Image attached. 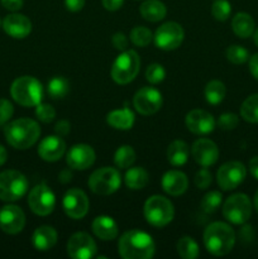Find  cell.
Wrapping results in <instances>:
<instances>
[{
  "mask_svg": "<svg viewBox=\"0 0 258 259\" xmlns=\"http://www.w3.org/2000/svg\"><path fill=\"white\" fill-rule=\"evenodd\" d=\"M118 252L124 259H151L156 253V244L148 233L134 229L121 235Z\"/></svg>",
  "mask_w": 258,
  "mask_h": 259,
  "instance_id": "cell-1",
  "label": "cell"
},
{
  "mask_svg": "<svg viewBox=\"0 0 258 259\" xmlns=\"http://www.w3.org/2000/svg\"><path fill=\"white\" fill-rule=\"evenodd\" d=\"M4 136L13 148L23 151L37 143L40 136V128L33 119L20 118L5 124Z\"/></svg>",
  "mask_w": 258,
  "mask_h": 259,
  "instance_id": "cell-2",
  "label": "cell"
},
{
  "mask_svg": "<svg viewBox=\"0 0 258 259\" xmlns=\"http://www.w3.org/2000/svg\"><path fill=\"white\" fill-rule=\"evenodd\" d=\"M202 239L210 254L223 257L232 252L235 244V233L227 223L215 222L207 225Z\"/></svg>",
  "mask_w": 258,
  "mask_h": 259,
  "instance_id": "cell-3",
  "label": "cell"
},
{
  "mask_svg": "<svg viewBox=\"0 0 258 259\" xmlns=\"http://www.w3.org/2000/svg\"><path fill=\"white\" fill-rule=\"evenodd\" d=\"M10 95L19 105L32 108L42 103L43 86L33 76H22L12 83Z\"/></svg>",
  "mask_w": 258,
  "mask_h": 259,
  "instance_id": "cell-4",
  "label": "cell"
},
{
  "mask_svg": "<svg viewBox=\"0 0 258 259\" xmlns=\"http://www.w3.org/2000/svg\"><path fill=\"white\" fill-rule=\"evenodd\" d=\"M144 218L147 223L156 228H163L174 220L175 209L172 202L161 195H153L144 202Z\"/></svg>",
  "mask_w": 258,
  "mask_h": 259,
  "instance_id": "cell-5",
  "label": "cell"
},
{
  "mask_svg": "<svg viewBox=\"0 0 258 259\" xmlns=\"http://www.w3.org/2000/svg\"><path fill=\"white\" fill-rule=\"evenodd\" d=\"M141 68V60L136 51L125 50L115 58L111 66V78L119 85H126L137 77Z\"/></svg>",
  "mask_w": 258,
  "mask_h": 259,
  "instance_id": "cell-6",
  "label": "cell"
},
{
  "mask_svg": "<svg viewBox=\"0 0 258 259\" xmlns=\"http://www.w3.org/2000/svg\"><path fill=\"white\" fill-rule=\"evenodd\" d=\"M28 180L22 172L8 169L0 174V200L17 201L22 199L28 191Z\"/></svg>",
  "mask_w": 258,
  "mask_h": 259,
  "instance_id": "cell-7",
  "label": "cell"
},
{
  "mask_svg": "<svg viewBox=\"0 0 258 259\" xmlns=\"http://www.w3.org/2000/svg\"><path fill=\"white\" fill-rule=\"evenodd\" d=\"M121 184L120 174L113 167H101L91 174L89 179V187L91 191L100 196H108L118 191Z\"/></svg>",
  "mask_w": 258,
  "mask_h": 259,
  "instance_id": "cell-8",
  "label": "cell"
},
{
  "mask_svg": "<svg viewBox=\"0 0 258 259\" xmlns=\"http://www.w3.org/2000/svg\"><path fill=\"white\" fill-rule=\"evenodd\" d=\"M252 202L245 194H234L225 200L223 205V215L229 223L243 225L250 219Z\"/></svg>",
  "mask_w": 258,
  "mask_h": 259,
  "instance_id": "cell-9",
  "label": "cell"
},
{
  "mask_svg": "<svg viewBox=\"0 0 258 259\" xmlns=\"http://www.w3.org/2000/svg\"><path fill=\"white\" fill-rule=\"evenodd\" d=\"M28 205L30 210L35 215L39 217H47L52 214L56 206V196L55 192L51 190L50 186L42 182L33 187L28 195Z\"/></svg>",
  "mask_w": 258,
  "mask_h": 259,
  "instance_id": "cell-10",
  "label": "cell"
},
{
  "mask_svg": "<svg viewBox=\"0 0 258 259\" xmlns=\"http://www.w3.org/2000/svg\"><path fill=\"white\" fill-rule=\"evenodd\" d=\"M247 176V168L238 161H230L220 166L217 172V182L224 191L234 190L244 181Z\"/></svg>",
  "mask_w": 258,
  "mask_h": 259,
  "instance_id": "cell-11",
  "label": "cell"
},
{
  "mask_svg": "<svg viewBox=\"0 0 258 259\" xmlns=\"http://www.w3.org/2000/svg\"><path fill=\"white\" fill-rule=\"evenodd\" d=\"M185 32L181 25L176 22H167L157 28L154 33V43L159 50L174 51L181 46Z\"/></svg>",
  "mask_w": 258,
  "mask_h": 259,
  "instance_id": "cell-12",
  "label": "cell"
},
{
  "mask_svg": "<svg viewBox=\"0 0 258 259\" xmlns=\"http://www.w3.org/2000/svg\"><path fill=\"white\" fill-rule=\"evenodd\" d=\"M62 207L68 218L73 220H80L88 214L90 202L82 190L70 189L63 196Z\"/></svg>",
  "mask_w": 258,
  "mask_h": 259,
  "instance_id": "cell-13",
  "label": "cell"
},
{
  "mask_svg": "<svg viewBox=\"0 0 258 259\" xmlns=\"http://www.w3.org/2000/svg\"><path fill=\"white\" fill-rule=\"evenodd\" d=\"M162 94L154 88H142L133 98V105L142 115H153L162 106Z\"/></svg>",
  "mask_w": 258,
  "mask_h": 259,
  "instance_id": "cell-14",
  "label": "cell"
},
{
  "mask_svg": "<svg viewBox=\"0 0 258 259\" xmlns=\"http://www.w3.org/2000/svg\"><path fill=\"white\" fill-rule=\"evenodd\" d=\"M96 250L95 240L88 233H75L67 242V254L72 259H91Z\"/></svg>",
  "mask_w": 258,
  "mask_h": 259,
  "instance_id": "cell-15",
  "label": "cell"
},
{
  "mask_svg": "<svg viewBox=\"0 0 258 259\" xmlns=\"http://www.w3.org/2000/svg\"><path fill=\"white\" fill-rule=\"evenodd\" d=\"M25 214L17 205H5L0 210V229L7 234H18L24 229Z\"/></svg>",
  "mask_w": 258,
  "mask_h": 259,
  "instance_id": "cell-16",
  "label": "cell"
},
{
  "mask_svg": "<svg viewBox=\"0 0 258 259\" xmlns=\"http://www.w3.org/2000/svg\"><path fill=\"white\" fill-rule=\"evenodd\" d=\"M95 158L96 154L93 147L81 143L71 147L66 156V162L70 168L83 171V169L90 168L95 163Z\"/></svg>",
  "mask_w": 258,
  "mask_h": 259,
  "instance_id": "cell-17",
  "label": "cell"
},
{
  "mask_svg": "<svg viewBox=\"0 0 258 259\" xmlns=\"http://www.w3.org/2000/svg\"><path fill=\"white\" fill-rule=\"evenodd\" d=\"M187 129L191 133L197 134V136H205L214 131L217 121H215L214 116L206 110H201V109H194V110L189 111L185 119Z\"/></svg>",
  "mask_w": 258,
  "mask_h": 259,
  "instance_id": "cell-18",
  "label": "cell"
},
{
  "mask_svg": "<svg viewBox=\"0 0 258 259\" xmlns=\"http://www.w3.org/2000/svg\"><path fill=\"white\" fill-rule=\"evenodd\" d=\"M192 158L202 167H210L219 159V148L212 141L206 138L197 139L191 147Z\"/></svg>",
  "mask_w": 258,
  "mask_h": 259,
  "instance_id": "cell-19",
  "label": "cell"
},
{
  "mask_svg": "<svg viewBox=\"0 0 258 259\" xmlns=\"http://www.w3.org/2000/svg\"><path fill=\"white\" fill-rule=\"evenodd\" d=\"M66 143L60 136H50L42 139L38 146V154L46 162H56L63 157Z\"/></svg>",
  "mask_w": 258,
  "mask_h": 259,
  "instance_id": "cell-20",
  "label": "cell"
},
{
  "mask_svg": "<svg viewBox=\"0 0 258 259\" xmlns=\"http://www.w3.org/2000/svg\"><path fill=\"white\" fill-rule=\"evenodd\" d=\"M5 33L15 39H23L32 32V23L23 14H9L3 20Z\"/></svg>",
  "mask_w": 258,
  "mask_h": 259,
  "instance_id": "cell-21",
  "label": "cell"
},
{
  "mask_svg": "<svg viewBox=\"0 0 258 259\" xmlns=\"http://www.w3.org/2000/svg\"><path fill=\"white\" fill-rule=\"evenodd\" d=\"M161 184L162 189L166 194L171 195V196H180V195L185 194V191L187 190L189 180L184 172L171 169L163 175Z\"/></svg>",
  "mask_w": 258,
  "mask_h": 259,
  "instance_id": "cell-22",
  "label": "cell"
},
{
  "mask_svg": "<svg viewBox=\"0 0 258 259\" xmlns=\"http://www.w3.org/2000/svg\"><path fill=\"white\" fill-rule=\"evenodd\" d=\"M94 234L101 240H113L118 237L119 227L115 220L106 215H101L94 219L91 225Z\"/></svg>",
  "mask_w": 258,
  "mask_h": 259,
  "instance_id": "cell-23",
  "label": "cell"
},
{
  "mask_svg": "<svg viewBox=\"0 0 258 259\" xmlns=\"http://www.w3.org/2000/svg\"><path fill=\"white\" fill-rule=\"evenodd\" d=\"M57 232H56L55 228L50 227V225H42V227L37 228L32 237L33 245H34L35 249L40 250V252L52 249L57 243Z\"/></svg>",
  "mask_w": 258,
  "mask_h": 259,
  "instance_id": "cell-24",
  "label": "cell"
},
{
  "mask_svg": "<svg viewBox=\"0 0 258 259\" xmlns=\"http://www.w3.org/2000/svg\"><path fill=\"white\" fill-rule=\"evenodd\" d=\"M106 121L114 129H118V131H129L134 125L136 116H134L133 111L128 106H125V108L120 109V110L110 111L106 115Z\"/></svg>",
  "mask_w": 258,
  "mask_h": 259,
  "instance_id": "cell-25",
  "label": "cell"
},
{
  "mask_svg": "<svg viewBox=\"0 0 258 259\" xmlns=\"http://www.w3.org/2000/svg\"><path fill=\"white\" fill-rule=\"evenodd\" d=\"M139 13L143 17V19L152 23H157L164 19L167 14V8L159 0H146L139 7Z\"/></svg>",
  "mask_w": 258,
  "mask_h": 259,
  "instance_id": "cell-26",
  "label": "cell"
},
{
  "mask_svg": "<svg viewBox=\"0 0 258 259\" xmlns=\"http://www.w3.org/2000/svg\"><path fill=\"white\" fill-rule=\"evenodd\" d=\"M190 147L184 141H174L167 149V159L175 167L184 166L189 159Z\"/></svg>",
  "mask_w": 258,
  "mask_h": 259,
  "instance_id": "cell-27",
  "label": "cell"
},
{
  "mask_svg": "<svg viewBox=\"0 0 258 259\" xmlns=\"http://www.w3.org/2000/svg\"><path fill=\"white\" fill-rule=\"evenodd\" d=\"M254 20L248 13H238L232 19V29L239 38H248L254 33Z\"/></svg>",
  "mask_w": 258,
  "mask_h": 259,
  "instance_id": "cell-28",
  "label": "cell"
},
{
  "mask_svg": "<svg viewBox=\"0 0 258 259\" xmlns=\"http://www.w3.org/2000/svg\"><path fill=\"white\" fill-rule=\"evenodd\" d=\"M124 181L131 190H142L148 185V172L143 167H132L125 172Z\"/></svg>",
  "mask_w": 258,
  "mask_h": 259,
  "instance_id": "cell-29",
  "label": "cell"
},
{
  "mask_svg": "<svg viewBox=\"0 0 258 259\" xmlns=\"http://www.w3.org/2000/svg\"><path fill=\"white\" fill-rule=\"evenodd\" d=\"M204 94L207 103L211 104V105H218V104H220L224 100L227 89H225V85L222 81L212 80L206 83Z\"/></svg>",
  "mask_w": 258,
  "mask_h": 259,
  "instance_id": "cell-30",
  "label": "cell"
},
{
  "mask_svg": "<svg viewBox=\"0 0 258 259\" xmlns=\"http://www.w3.org/2000/svg\"><path fill=\"white\" fill-rule=\"evenodd\" d=\"M240 116L248 123L258 124V94H253L243 101Z\"/></svg>",
  "mask_w": 258,
  "mask_h": 259,
  "instance_id": "cell-31",
  "label": "cell"
},
{
  "mask_svg": "<svg viewBox=\"0 0 258 259\" xmlns=\"http://www.w3.org/2000/svg\"><path fill=\"white\" fill-rule=\"evenodd\" d=\"M70 91V83L62 76H55L48 81L47 93L51 96V99H63Z\"/></svg>",
  "mask_w": 258,
  "mask_h": 259,
  "instance_id": "cell-32",
  "label": "cell"
},
{
  "mask_svg": "<svg viewBox=\"0 0 258 259\" xmlns=\"http://www.w3.org/2000/svg\"><path fill=\"white\" fill-rule=\"evenodd\" d=\"M136 151L131 146H121L114 154V163L118 168H129L136 162Z\"/></svg>",
  "mask_w": 258,
  "mask_h": 259,
  "instance_id": "cell-33",
  "label": "cell"
},
{
  "mask_svg": "<svg viewBox=\"0 0 258 259\" xmlns=\"http://www.w3.org/2000/svg\"><path fill=\"white\" fill-rule=\"evenodd\" d=\"M177 253L182 259H196L199 257V245L191 237H182L177 242Z\"/></svg>",
  "mask_w": 258,
  "mask_h": 259,
  "instance_id": "cell-34",
  "label": "cell"
},
{
  "mask_svg": "<svg viewBox=\"0 0 258 259\" xmlns=\"http://www.w3.org/2000/svg\"><path fill=\"white\" fill-rule=\"evenodd\" d=\"M152 38H153V35H152L151 29L143 27V25L134 27L131 30V40L137 47H147L151 43Z\"/></svg>",
  "mask_w": 258,
  "mask_h": 259,
  "instance_id": "cell-35",
  "label": "cell"
},
{
  "mask_svg": "<svg viewBox=\"0 0 258 259\" xmlns=\"http://www.w3.org/2000/svg\"><path fill=\"white\" fill-rule=\"evenodd\" d=\"M222 201L223 196L219 191H210L202 197L200 207L206 214H212V212H215L219 209V206L222 205Z\"/></svg>",
  "mask_w": 258,
  "mask_h": 259,
  "instance_id": "cell-36",
  "label": "cell"
},
{
  "mask_svg": "<svg viewBox=\"0 0 258 259\" xmlns=\"http://www.w3.org/2000/svg\"><path fill=\"white\" fill-rule=\"evenodd\" d=\"M227 58L229 62L234 63V65H243L249 60V52L242 46L233 45L228 47Z\"/></svg>",
  "mask_w": 258,
  "mask_h": 259,
  "instance_id": "cell-37",
  "label": "cell"
},
{
  "mask_svg": "<svg viewBox=\"0 0 258 259\" xmlns=\"http://www.w3.org/2000/svg\"><path fill=\"white\" fill-rule=\"evenodd\" d=\"M232 13V5L228 0H215L211 5V14L219 22H224Z\"/></svg>",
  "mask_w": 258,
  "mask_h": 259,
  "instance_id": "cell-38",
  "label": "cell"
},
{
  "mask_svg": "<svg viewBox=\"0 0 258 259\" xmlns=\"http://www.w3.org/2000/svg\"><path fill=\"white\" fill-rule=\"evenodd\" d=\"M164 77H166V71H164L163 66L159 63H152L148 66L146 71V78L148 82L156 85V83L162 82Z\"/></svg>",
  "mask_w": 258,
  "mask_h": 259,
  "instance_id": "cell-39",
  "label": "cell"
},
{
  "mask_svg": "<svg viewBox=\"0 0 258 259\" xmlns=\"http://www.w3.org/2000/svg\"><path fill=\"white\" fill-rule=\"evenodd\" d=\"M35 116H37L38 120L42 121V123H51V121L55 119L56 110L52 105H50V104L39 103L35 106Z\"/></svg>",
  "mask_w": 258,
  "mask_h": 259,
  "instance_id": "cell-40",
  "label": "cell"
},
{
  "mask_svg": "<svg viewBox=\"0 0 258 259\" xmlns=\"http://www.w3.org/2000/svg\"><path fill=\"white\" fill-rule=\"evenodd\" d=\"M217 124L223 131H233L239 124V118L234 113H224L219 116Z\"/></svg>",
  "mask_w": 258,
  "mask_h": 259,
  "instance_id": "cell-41",
  "label": "cell"
},
{
  "mask_svg": "<svg viewBox=\"0 0 258 259\" xmlns=\"http://www.w3.org/2000/svg\"><path fill=\"white\" fill-rule=\"evenodd\" d=\"M194 182H195V185H196L197 189L206 190L212 182L211 172H210L209 169L206 168V167L199 169V171H197V174H196V176H195Z\"/></svg>",
  "mask_w": 258,
  "mask_h": 259,
  "instance_id": "cell-42",
  "label": "cell"
},
{
  "mask_svg": "<svg viewBox=\"0 0 258 259\" xmlns=\"http://www.w3.org/2000/svg\"><path fill=\"white\" fill-rule=\"evenodd\" d=\"M14 114L13 104L7 99H0V126H4Z\"/></svg>",
  "mask_w": 258,
  "mask_h": 259,
  "instance_id": "cell-43",
  "label": "cell"
},
{
  "mask_svg": "<svg viewBox=\"0 0 258 259\" xmlns=\"http://www.w3.org/2000/svg\"><path fill=\"white\" fill-rule=\"evenodd\" d=\"M111 43H113L114 48L123 52V51L126 50V46H128V38H126V35L124 33L116 32L113 35V38H111Z\"/></svg>",
  "mask_w": 258,
  "mask_h": 259,
  "instance_id": "cell-44",
  "label": "cell"
},
{
  "mask_svg": "<svg viewBox=\"0 0 258 259\" xmlns=\"http://www.w3.org/2000/svg\"><path fill=\"white\" fill-rule=\"evenodd\" d=\"M85 3L86 0H65V7L70 12L77 13L82 10V8L85 7Z\"/></svg>",
  "mask_w": 258,
  "mask_h": 259,
  "instance_id": "cell-45",
  "label": "cell"
},
{
  "mask_svg": "<svg viewBox=\"0 0 258 259\" xmlns=\"http://www.w3.org/2000/svg\"><path fill=\"white\" fill-rule=\"evenodd\" d=\"M0 2L3 7L10 12H18L23 7V0H0Z\"/></svg>",
  "mask_w": 258,
  "mask_h": 259,
  "instance_id": "cell-46",
  "label": "cell"
},
{
  "mask_svg": "<svg viewBox=\"0 0 258 259\" xmlns=\"http://www.w3.org/2000/svg\"><path fill=\"white\" fill-rule=\"evenodd\" d=\"M71 125L67 120H60L55 126V132L58 134L60 137H65L70 133Z\"/></svg>",
  "mask_w": 258,
  "mask_h": 259,
  "instance_id": "cell-47",
  "label": "cell"
},
{
  "mask_svg": "<svg viewBox=\"0 0 258 259\" xmlns=\"http://www.w3.org/2000/svg\"><path fill=\"white\" fill-rule=\"evenodd\" d=\"M101 3H103V7L106 10H109V12H115V10L120 9L124 0H101Z\"/></svg>",
  "mask_w": 258,
  "mask_h": 259,
  "instance_id": "cell-48",
  "label": "cell"
},
{
  "mask_svg": "<svg viewBox=\"0 0 258 259\" xmlns=\"http://www.w3.org/2000/svg\"><path fill=\"white\" fill-rule=\"evenodd\" d=\"M249 71L253 77L258 80V53L249 57Z\"/></svg>",
  "mask_w": 258,
  "mask_h": 259,
  "instance_id": "cell-49",
  "label": "cell"
},
{
  "mask_svg": "<svg viewBox=\"0 0 258 259\" xmlns=\"http://www.w3.org/2000/svg\"><path fill=\"white\" fill-rule=\"evenodd\" d=\"M248 168H249L250 175L254 177L255 180H258V156L253 157L249 161V164H248Z\"/></svg>",
  "mask_w": 258,
  "mask_h": 259,
  "instance_id": "cell-50",
  "label": "cell"
},
{
  "mask_svg": "<svg viewBox=\"0 0 258 259\" xmlns=\"http://www.w3.org/2000/svg\"><path fill=\"white\" fill-rule=\"evenodd\" d=\"M239 235L243 238V239L252 240V238H253L252 227H249V225H245V227L242 228V230L239 232Z\"/></svg>",
  "mask_w": 258,
  "mask_h": 259,
  "instance_id": "cell-51",
  "label": "cell"
},
{
  "mask_svg": "<svg viewBox=\"0 0 258 259\" xmlns=\"http://www.w3.org/2000/svg\"><path fill=\"white\" fill-rule=\"evenodd\" d=\"M58 179H60V181L62 182V184H67V182H70L71 179H72V172L68 168L63 169V171H61Z\"/></svg>",
  "mask_w": 258,
  "mask_h": 259,
  "instance_id": "cell-52",
  "label": "cell"
},
{
  "mask_svg": "<svg viewBox=\"0 0 258 259\" xmlns=\"http://www.w3.org/2000/svg\"><path fill=\"white\" fill-rule=\"evenodd\" d=\"M7 158H8V152L7 149L4 148V147L0 144V166H3V164L7 162Z\"/></svg>",
  "mask_w": 258,
  "mask_h": 259,
  "instance_id": "cell-53",
  "label": "cell"
},
{
  "mask_svg": "<svg viewBox=\"0 0 258 259\" xmlns=\"http://www.w3.org/2000/svg\"><path fill=\"white\" fill-rule=\"evenodd\" d=\"M253 205H254V209H255V211L258 212V191L255 192V195H254V199H253Z\"/></svg>",
  "mask_w": 258,
  "mask_h": 259,
  "instance_id": "cell-54",
  "label": "cell"
},
{
  "mask_svg": "<svg viewBox=\"0 0 258 259\" xmlns=\"http://www.w3.org/2000/svg\"><path fill=\"white\" fill-rule=\"evenodd\" d=\"M254 43H255V46L258 47V29L254 32Z\"/></svg>",
  "mask_w": 258,
  "mask_h": 259,
  "instance_id": "cell-55",
  "label": "cell"
},
{
  "mask_svg": "<svg viewBox=\"0 0 258 259\" xmlns=\"http://www.w3.org/2000/svg\"><path fill=\"white\" fill-rule=\"evenodd\" d=\"M0 24H2V22H0Z\"/></svg>",
  "mask_w": 258,
  "mask_h": 259,
  "instance_id": "cell-56",
  "label": "cell"
}]
</instances>
